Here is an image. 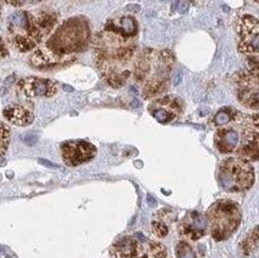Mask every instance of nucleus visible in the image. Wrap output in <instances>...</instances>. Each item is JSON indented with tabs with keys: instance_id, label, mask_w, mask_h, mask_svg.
Instances as JSON below:
<instances>
[{
	"instance_id": "nucleus-2",
	"label": "nucleus",
	"mask_w": 259,
	"mask_h": 258,
	"mask_svg": "<svg viewBox=\"0 0 259 258\" xmlns=\"http://www.w3.org/2000/svg\"><path fill=\"white\" fill-rule=\"evenodd\" d=\"M206 217L212 238L215 241H224L239 228L242 214L236 202L222 199L212 204Z\"/></svg>"
},
{
	"instance_id": "nucleus-16",
	"label": "nucleus",
	"mask_w": 259,
	"mask_h": 258,
	"mask_svg": "<svg viewBox=\"0 0 259 258\" xmlns=\"http://www.w3.org/2000/svg\"><path fill=\"white\" fill-rule=\"evenodd\" d=\"M63 56L61 55L55 54L52 50H49L46 48L38 49L30 58V62L33 66L38 67V68H49V67H56L58 64H61L64 61Z\"/></svg>"
},
{
	"instance_id": "nucleus-18",
	"label": "nucleus",
	"mask_w": 259,
	"mask_h": 258,
	"mask_svg": "<svg viewBox=\"0 0 259 258\" xmlns=\"http://www.w3.org/2000/svg\"><path fill=\"white\" fill-rule=\"evenodd\" d=\"M240 118H241V113L239 110L233 108V107H223V108L215 113L212 124L217 128H220L222 126H226V125H229L231 122L239 120Z\"/></svg>"
},
{
	"instance_id": "nucleus-26",
	"label": "nucleus",
	"mask_w": 259,
	"mask_h": 258,
	"mask_svg": "<svg viewBox=\"0 0 259 258\" xmlns=\"http://www.w3.org/2000/svg\"><path fill=\"white\" fill-rule=\"evenodd\" d=\"M6 56H8V50H6L5 44H4V41H3V39L0 38V58L6 57Z\"/></svg>"
},
{
	"instance_id": "nucleus-17",
	"label": "nucleus",
	"mask_w": 259,
	"mask_h": 258,
	"mask_svg": "<svg viewBox=\"0 0 259 258\" xmlns=\"http://www.w3.org/2000/svg\"><path fill=\"white\" fill-rule=\"evenodd\" d=\"M33 16L34 24H35V28L39 32L40 36L42 39L46 38L52 28L56 26L57 16L55 14H50V12H40V14L33 15Z\"/></svg>"
},
{
	"instance_id": "nucleus-4",
	"label": "nucleus",
	"mask_w": 259,
	"mask_h": 258,
	"mask_svg": "<svg viewBox=\"0 0 259 258\" xmlns=\"http://www.w3.org/2000/svg\"><path fill=\"white\" fill-rule=\"evenodd\" d=\"M90 38L89 24L84 18H72L61 27L54 38L55 45L58 52L80 51L84 50Z\"/></svg>"
},
{
	"instance_id": "nucleus-15",
	"label": "nucleus",
	"mask_w": 259,
	"mask_h": 258,
	"mask_svg": "<svg viewBox=\"0 0 259 258\" xmlns=\"http://www.w3.org/2000/svg\"><path fill=\"white\" fill-rule=\"evenodd\" d=\"M3 115L10 124L17 126H27L34 120L33 113L23 106H9L3 110Z\"/></svg>"
},
{
	"instance_id": "nucleus-11",
	"label": "nucleus",
	"mask_w": 259,
	"mask_h": 258,
	"mask_svg": "<svg viewBox=\"0 0 259 258\" xmlns=\"http://www.w3.org/2000/svg\"><path fill=\"white\" fill-rule=\"evenodd\" d=\"M178 229H180V234L183 238L194 241L199 240L206 234L208 229L207 217L199 211L188 212L181 221Z\"/></svg>"
},
{
	"instance_id": "nucleus-24",
	"label": "nucleus",
	"mask_w": 259,
	"mask_h": 258,
	"mask_svg": "<svg viewBox=\"0 0 259 258\" xmlns=\"http://www.w3.org/2000/svg\"><path fill=\"white\" fill-rule=\"evenodd\" d=\"M251 73H253L254 75L259 76V54L255 56H249L248 57V68Z\"/></svg>"
},
{
	"instance_id": "nucleus-21",
	"label": "nucleus",
	"mask_w": 259,
	"mask_h": 258,
	"mask_svg": "<svg viewBox=\"0 0 259 258\" xmlns=\"http://www.w3.org/2000/svg\"><path fill=\"white\" fill-rule=\"evenodd\" d=\"M140 258H167V250L160 242H150Z\"/></svg>"
},
{
	"instance_id": "nucleus-8",
	"label": "nucleus",
	"mask_w": 259,
	"mask_h": 258,
	"mask_svg": "<svg viewBox=\"0 0 259 258\" xmlns=\"http://www.w3.org/2000/svg\"><path fill=\"white\" fill-rule=\"evenodd\" d=\"M62 159L68 166H78L91 161L97 154V149L94 144L86 141H68L61 147Z\"/></svg>"
},
{
	"instance_id": "nucleus-25",
	"label": "nucleus",
	"mask_w": 259,
	"mask_h": 258,
	"mask_svg": "<svg viewBox=\"0 0 259 258\" xmlns=\"http://www.w3.org/2000/svg\"><path fill=\"white\" fill-rule=\"evenodd\" d=\"M38 161L40 162V164L44 165V166H46V167H50V168H58V166H57L56 164H54V162H51V161L45 160V159H39Z\"/></svg>"
},
{
	"instance_id": "nucleus-5",
	"label": "nucleus",
	"mask_w": 259,
	"mask_h": 258,
	"mask_svg": "<svg viewBox=\"0 0 259 258\" xmlns=\"http://www.w3.org/2000/svg\"><path fill=\"white\" fill-rule=\"evenodd\" d=\"M235 152L243 160H259V113L243 118L241 141Z\"/></svg>"
},
{
	"instance_id": "nucleus-23",
	"label": "nucleus",
	"mask_w": 259,
	"mask_h": 258,
	"mask_svg": "<svg viewBox=\"0 0 259 258\" xmlns=\"http://www.w3.org/2000/svg\"><path fill=\"white\" fill-rule=\"evenodd\" d=\"M10 141V130L5 124L0 122V156L5 154Z\"/></svg>"
},
{
	"instance_id": "nucleus-10",
	"label": "nucleus",
	"mask_w": 259,
	"mask_h": 258,
	"mask_svg": "<svg viewBox=\"0 0 259 258\" xmlns=\"http://www.w3.org/2000/svg\"><path fill=\"white\" fill-rule=\"evenodd\" d=\"M181 101L175 96H165L158 98L149 106V112L161 124H168L181 115Z\"/></svg>"
},
{
	"instance_id": "nucleus-7",
	"label": "nucleus",
	"mask_w": 259,
	"mask_h": 258,
	"mask_svg": "<svg viewBox=\"0 0 259 258\" xmlns=\"http://www.w3.org/2000/svg\"><path fill=\"white\" fill-rule=\"evenodd\" d=\"M234 82L239 102L248 109L259 110V76L245 69L235 76Z\"/></svg>"
},
{
	"instance_id": "nucleus-6",
	"label": "nucleus",
	"mask_w": 259,
	"mask_h": 258,
	"mask_svg": "<svg viewBox=\"0 0 259 258\" xmlns=\"http://www.w3.org/2000/svg\"><path fill=\"white\" fill-rule=\"evenodd\" d=\"M237 49L243 55L255 56L259 54V20L251 15L240 18L237 23Z\"/></svg>"
},
{
	"instance_id": "nucleus-13",
	"label": "nucleus",
	"mask_w": 259,
	"mask_h": 258,
	"mask_svg": "<svg viewBox=\"0 0 259 258\" xmlns=\"http://www.w3.org/2000/svg\"><path fill=\"white\" fill-rule=\"evenodd\" d=\"M142 245L132 236H122L110 247V256L113 258H140Z\"/></svg>"
},
{
	"instance_id": "nucleus-12",
	"label": "nucleus",
	"mask_w": 259,
	"mask_h": 258,
	"mask_svg": "<svg viewBox=\"0 0 259 258\" xmlns=\"http://www.w3.org/2000/svg\"><path fill=\"white\" fill-rule=\"evenodd\" d=\"M18 89L29 98L52 97L57 92V84L50 79L29 76L18 81Z\"/></svg>"
},
{
	"instance_id": "nucleus-22",
	"label": "nucleus",
	"mask_w": 259,
	"mask_h": 258,
	"mask_svg": "<svg viewBox=\"0 0 259 258\" xmlns=\"http://www.w3.org/2000/svg\"><path fill=\"white\" fill-rule=\"evenodd\" d=\"M176 256L177 258H197L194 248L190 246L189 242L182 240L176 245Z\"/></svg>"
},
{
	"instance_id": "nucleus-3",
	"label": "nucleus",
	"mask_w": 259,
	"mask_h": 258,
	"mask_svg": "<svg viewBox=\"0 0 259 258\" xmlns=\"http://www.w3.org/2000/svg\"><path fill=\"white\" fill-rule=\"evenodd\" d=\"M218 183L226 192L240 193L252 188L254 183V168L251 162L239 156L227 158L218 167Z\"/></svg>"
},
{
	"instance_id": "nucleus-20",
	"label": "nucleus",
	"mask_w": 259,
	"mask_h": 258,
	"mask_svg": "<svg viewBox=\"0 0 259 258\" xmlns=\"http://www.w3.org/2000/svg\"><path fill=\"white\" fill-rule=\"evenodd\" d=\"M259 245V226L255 227L249 232V234L243 239L241 245H240V248H241L242 253L245 256H248L257 248Z\"/></svg>"
},
{
	"instance_id": "nucleus-19",
	"label": "nucleus",
	"mask_w": 259,
	"mask_h": 258,
	"mask_svg": "<svg viewBox=\"0 0 259 258\" xmlns=\"http://www.w3.org/2000/svg\"><path fill=\"white\" fill-rule=\"evenodd\" d=\"M172 212L168 210H162L158 213V218L152 222V229L154 235L158 236V238H165L166 235L168 234V223H167V218H169Z\"/></svg>"
},
{
	"instance_id": "nucleus-9",
	"label": "nucleus",
	"mask_w": 259,
	"mask_h": 258,
	"mask_svg": "<svg viewBox=\"0 0 259 258\" xmlns=\"http://www.w3.org/2000/svg\"><path fill=\"white\" fill-rule=\"evenodd\" d=\"M243 118L245 116H241L239 120L217 128L214 135V146L217 150L223 154L235 152L241 141Z\"/></svg>"
},
{
	"instance_id": "nucleus-1",
	"label": "nucleus",
	"mask_w": 259,
	"mask_h": 258,
	"mask_svg": "<svg viewBox=\"0 0 259 258\" xmlns=\"http://www.w3.org/2000/svg\"><path fill=\"white\" fill-rule=\"evenodd\" d=\"M174 63V54L169 50L148 49L137 57L134 74L136 80L144 84L143 94L146 98L156 97L166 90Z\"/></svg>"
},
{
	"instance_id": "nucleus-27",
	"label": "nucleus",
	"mask_w": 259,
	"mask_h": 258,
	"mask_svg": "<svg viewBox=\"0 0 259 258\" xmlns=\"http://www.w3.org/2000/svg\"><path fill=\"white\" fill-rule=\"evenodd\" d=\"M148 202H149L150 206H154V205H155V201H154V199L150 198V196H148Z\"/></svg>"
},
{
	"instance_id": "nucleus-14",
	"label": "nucleus",
	"mask_w": 259,
	"mask_h": 258,
	"mask_svg": "<svg viewBox=\"0 0 259 258\" xmlns=\"http://www.w3.org/2000/svg\"><path fill=\"white\" fill-rule=\"evenodd\" d=\"M104 29L125 36V38L136 39L138 33V24L135 17L120 16L108 21L106 26H104Z\"/></svg>"
}]
</instances>
